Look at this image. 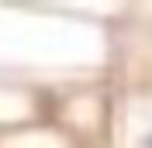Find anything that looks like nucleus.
<instances>
[{
	"mask_svg": "<svg viewBox=\"0 0 152 148\" xmlns=\"http://www.w3.org/2000/svg\"><path fill=\"white\" fill-rule=\"evenodd\" d=\"M97 148H152V69H128L100 90Z\"/></svg>",
	"mask_w": 152,
	"mask_h": 148,
	"instance_id": "obj_1",
	"label": "nucleus"
},
{
	"mask_svg": "<svg viewBox=\"0 0 152 148\" xmlns=\"http://www.w3.org/2000/svg\"><path fill=\"white\" fill-rule=\"evenodd\" d=\"M0 148H97L86 138L73 134L66 124L45 117L38 124H28V128H14L0 134Z\"/></svg>",
	"mask_w": 152,
	"mask_h": 148,
	"instance_id": "obj_2",
	"label": "nucleus"
}]
</instances>
